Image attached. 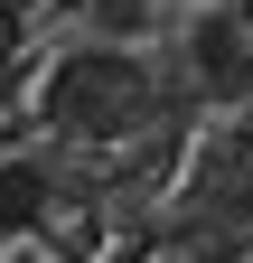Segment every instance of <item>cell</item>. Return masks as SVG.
Instances as JSON below:
<instances>
[{"mask_svg": "<svg viewBox=\"0 0 253 263\" xmlns=\"http://www.w3.org/2000/svg\"><path fill=\"white\" fill-rule=\"evenodd\" d=\"M38 113L66 132V141H132V132L160 113V94H150V66L122 38H94V47H66L47 66Z\"/></svg>", "mask_w": 253, "mask_h": 263, "instance_id": "1", "label": "cell"}, {"mask_svg": "<svg viewBox=\"0 0 253 263\" xmlns=\"http://www.w3.org/2000/svg\"><path fill=\"white\" fill-rule=\"evenodd\" d=\"M187 76H197L216 104H225V94H244L253 85V19L244 10H216V0H197V10H187Z\"/></svg>", "mask_w": 253, "mask_h": 263, "instance_id": "2", "label": "cell"}, {"mask_svg": "<svg viewBox=\"0 0 253 263\" xmlns=\"http://www.w3.org/2000/svg\"><path fill=\"white\" fill-rule=\"evenodd\" d=\"M178 10H197V0H178Z\"/></svg>", "mask_w": 253, "mask_h": 263, "instance_id": "4", "label": "cell"}, {"mask_svg": "<svg viewBox=\"0 0 253 263\" xmlns=\"http://www.w3.org/2000/svg\"><path fill=\"white\" fill-rule=\"evenodd\" d=\"M47 207H56V188H47V170H38V160H0V235L47 226Z\"/></svg>", "mask_w": 253, "mask_h": 263, "instance_id": "3", "label": "cell"}]
</instances>
